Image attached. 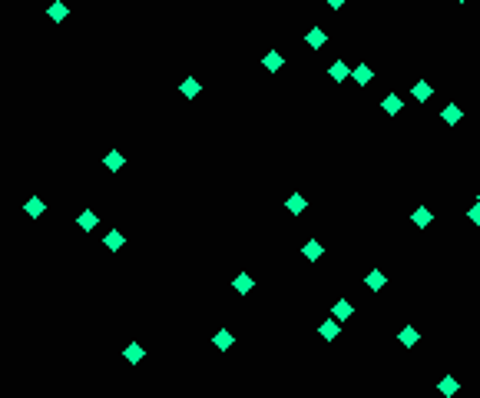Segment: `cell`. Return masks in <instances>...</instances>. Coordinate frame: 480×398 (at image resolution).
Returning <instances> with one entry per match:
<instances>
[{"label": "cell", "instance_id": "d4e9b609", "mask_svg": "<svg viewBox=\"0 0 480 398\" xmlns=\"http://www.w3.org/2000/svg\"><path fill=\"white\" fill-rule=\"evenodd\" d=\"M467 216H470L473 223H480V206H473V209H467Z\"/></svg>", "mask_w": 480, "mask_h": 398}, {"label": "cell", "instance_id": "5b68a950", "mask_svg": "<svg viewBox=\"0 0 480 398\" xmlns=\"http://www.w3.org/2000/svg\"><path fill=\"white\" fill-rule=\"evenodd\" d=\"M411 93H414V100H417V103H427V100H431V83H427V80H417Z\"/></svg>", "mask_w": 480, "mask_h": 398}, {"label": "cell", "instance_id": "277c9868", "mask_svg": "<svg viewBox=\"0 0 480 398\" xmlns=\"http://www.w3.org/2000/svg\"><path fill=\"white\" fill-rule=\"evenodd\" d=\"M76 226H83V232H93L96 229V213L93 209H83V213L76 216Z\"/></svg>", "mask_w": 480, "mask_h": 398}, {"label": "cell", "instance_id": "cb8c5ba5", "mask_svg": "<svg viewBox=\"0 0 480 398\" xmlns=\"http://www.w3.org/2000/svg\"><path fill=\"white\" fill-rule=\"evenodd\" d=\"M348 315H351V302H345V299H341V302L335 305V318L341 322V318H348Z\"/></svg>", "mask_w": 480, "mask_h": 398}, {"label": "cell", "instance_id": "d6986e66", "mask_svg": "<svg viewBox=\"0 0 480 398\" xmlns=\"http://www.w3.org/2000/svg\"><path fill=\"white\" fill-rule=\"evenodd\" d=\"M437 388H441L444 395H454V391H457V378H454V375H444V378H441V385H437Z\"/></svg>", "mask_w": 480, "mask_h": 398}, {"label": "cell", "instance_id": "e0dca14e", "mask_svg": "<svg viewBox=\"0 0 480 398\" xmlns=\"http://www.w3.org/2000/svg\"><path fill=\"white\" fill-rule=\"evenodd\" d=\"M285 206H288V213H295V216H298V213H305V196H298V192H295V196H291L288 203H285Z\"/></svg>", "mask_w": 480, "mask_h": 398}, {"label": "cell", "instance_id": "6da1fadb", "mask_svg": "<svg viewBox=\"0 0 480 398\" xmlns=\"http://www.w3.org/2000/svg\"><path fill=\"white\" fill-rule=\"evenodd\" d=\"M47 17L53 20V24H63L66 17H70V10H66V4H63V0H53V4L47 7Z\"/></svg>", "mask_w": 480, "mask_h": 398}, {"label": "cell", "instance_id": "603a6c76", "mask_svg": "<svg viewBox=\"0 0 480 398\" xmlns=\"http://www.w3.org/2000/svg\"><path fill=\"white\" fill-rule=\"evenodd\" d=\"M368 286H371V289H381V286H384V276H381V269H371V272H368Z\"/></svg>", "mask_w": 480, "mask_h": 398}, {"label": "cell", "instance_id": "9c48e42d", "mask_svg": "<svg viewBox=\"0 0 480 398\" xmlns=\"http://www.w3.org/2000/svg\"><path fill=\"white\" fill-rule=\"evenodd\" d=\"M348 73H351V70H348V67L341 63V60H335V63L328 67V77H331V80H338V83H341V80L348 77Z\"/></svg>", "mask_w": 480, "mask_h": 398}, {"label": "cell", "instance_id": "4fadbf2b", "mask_svg": "<svg viewBox=\"0 0 480 398\" xmlns=\"http://www.w3.org/2000/svg\"><path fill=\"white\" fill-rule=\"evenodd\" d=\"M212 345L215 349H232V332H225V328H222V332H215V339H212Z\"/></svg>", "mask_w": 480, "mask_h": 398}, {"label": "cell", "instance_id": "7402d4cb", "mask_svg": "<svg viewBox=\"0 0 480 398\" xmlns=\"http://www.w3.org/2000/svg\"><path fill=\"white\" fill-rule=\"evenodd\" d=\"M381 106H384V113H391V116H394V113H401V100H397V96H387Z\"/></svg>", "mask_w": 480, "mask_h": 398}, {"label": "cell", "instance_id": "ffe728a7", "mask_svg": "<svg viewBox=\"0 0 480 398\" xmlns=\"http://www.w3.org/2000/svg\"><path fill=\"white\" fill-rule=\"evenodd\" d=\"M354 80L364 87V83H371V80H374V73H371L368 67H354Z\"/></svg>", "mask_w": 480, "mask_h": 398}, {"label": "cell", "instance_id": "9a60e30c", "mask_svg": "<svg viewBox=\"0 0 480 398\" xmlns=\"http://www.w3.org/2000/svg\"><path fill=\"white\" fill-rule=\"evenodd\" d=\"M262 63H265V70H282V53H275V50H272V53H265V60H262Z\"/></svg>", "mask_w": 480, "mask_h": 398}, {"label": "cell", "instance_id": "7a4b0ae2", "mask_svg": "<svg viewBox=\"0 0 480 398\" xmlns=\"http://www.w3.org/2000/svg\"><path fill=\"white\" fill-rule=\"evenodd\" d=\"M43 209H47V203H43V199H37V196H30L24 203V213L30 216V219H40V216H43Z\"/></svg>", "mask_w": 480, "mask_h": 398}, {"label": "cell", "instance_id": "44dd1931", "mask_svg": "<svg viewBox=\"0 0 480 398\" xmlns=\"http://www.w3.org/2000/svg\"><path fill=\"white\" fill-rule=\"evenodd\" d=\"M401 345H408V349H411V345H417V332H414L411 325L401 328Z\"/></svg>", "mask_w": 480, "mask_h": 398}, {"label": "cell", "instance_id": "4316f807", "mask_svg": "<svg viewBox=\"0 0 480 398\" xmlns=\"http://www.w3.org/2000/svg\"><path fill=\"white\" fill-rule=\"evenodd\" d=\"M460 4H464V0H460Z\"/></svg>", "mask_w": 480, "mask_h": 398}, {"label": "cell", "instance_id": "484cf974", "mask_svg": "<svg viewBox=\"0 0 480 398\" xmlns=\"http://www.w3.org/2000/svg\"><path fill=\"white\" fill-rule=\"evenodd\" d=\"M328 4H331L335 10H338V7H345V0H328Z\"/></svg>", "mask_w": 480, "mask_h": 398}, {"label": "cell", "instance_id": "8fae6325", "mask_svg": "<svg viewBox=\"0 0 480 398\" xmlns=\"http://www.w3.org/2000/svg\"><path fill=\"white\" fill-rule=\"evenodd\" d=\"M338 332H341L338 318H328V322H325V325H322V335H325V339H328V342H331V339H338Z\"/></svg>", "mask_w": 480, "mask_h": 398}, {"label": "cell", "instance_id": "7c38bea8", "mask_svg": "<svg viewBox=\"0 0 480 398\" xmlns=\"http://www.w3.org/2000/svg\"><path fill=\"white\" fill-rule=\"evenodd\" d=\"M232 289H235V292H242V295H245V292H252V276H245V272H242V276H235Z\"/></svg>", "mask_w": 480, "mask_h": 398}, {"label": "cell", "instance_id": "2e32d148", "mask_svg": "<svg viewBox=\"0 0 480 398\" xmlns=\"http://www.w3.org/2000/svg\"><path fill=\"white\" fill-rule=\"evenodd\" d=\"M103 163H106V169H123V153H106V156H103Z\"/></svg>", "mask_w": 480, "mask_h": 398}, {"label": "cell", "instance_id": "30bf717a", "mask_svg": "<svg viewBox=\"0 0 480 398\" xmlns=\"http://www.w3.org/2000/svg\"><path fill=\"white\" fill-rule=\"evenodd\" d=\"M123 355H126V362H133V365H136V362H142V355H146V349L133 342V345H126V352H123Z\"/></svg>", "mask_w": 480, "mask_h": 398}, {"label": "cell", "instance_id": "52a82bcc", "mask_svg": "<svg viewBox=\"0 0 480 398\" xmlns=\"http://www.w3.org/2000/svg\"><path fill=\"white\" fill-rule=\"evenodd\" d=\"M103 246H106V249H123V232L110 229L106 236H103Z\"/></svg>", "mask_w": 480, "mask_h": 398}, {"label": "cell", "instance_id": "ba28073f", "mask_svg": "<svg viewBox=\"0 0 480 398\" xmlns=\"http://www.w3.org/2000/svg\"><path fill=\"white\" fill-rule=\"evenodd\" d=\"M441 119L447 123V126H454L457 119H460V106H454V103H450V106H444V110H441Z\"/></svg>", "mask_w": 480, "mask_h": 398}, {"label": "cell", "instance_id": "8992f818", "mask_svg": "<svg viewBox=\"0 0 480 398\" xmlns=\"http://www.w3.org/2000/svg\"><path fill=\"white\" fill-rule=\"evenodd\" d=\"M308 47H311V50H322L325 47V30H322V27H311V30H308Z\"/></svg>", "mask_w": 480, "mask_h": 398}, {"label": "cell", "instance_id": "ac0fdd59", "mask_svg": "<svg viewBox=\"0 0 480 398\" xmlns=\"http://www.w3.org/2000/svg\"><path fill=\"white\" fill-rule=\"evenodd\" d=\"M411 219H414V223L421 226V229H424V226H431V209H424V206H421V209H414V216H411Z\"/></svg>", "mask_w": 480, "mask_h": 398}, {"label": "cell", "instance_id": "3957f363", "mask_svg": "<svg viewBox=\"0 0 480 398\" xmlns=\"http://www.w3.org/2000/svg\"><path fill=\"white\" fill-rule=\"evenodd\" d=\"M301 252H305V259H311V262H318V259H322V255H325V249H322V242H318V239H308V242H305V249H301Z\"/></svg>", "mask_w": 480, "mask_h": 398}, {"label": "cell", "instance_id": "5bb4252c", "mask_svg": "<svg viewBox=\"0 0 480 398\" xmlns=\"http://www.w3.org/2000/svg\"><path fill=\"white\" fill-rule=\"evenodd\" d=\"M179 90H182V96H186V100H192V96H199V80H192V77H189V80H182V87H179Z\"/></svg>", "mask_w": 480, "mask_h": 398}]
</instances>
